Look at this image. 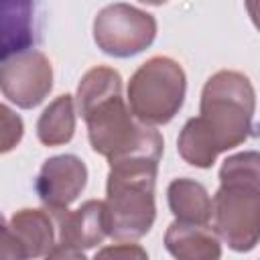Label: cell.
Instances as JSON below:
<instances>
[{
    "instance_id": "6da1fadb",
    "label": "cell",
    "mask_w": 260,
    "mask_h": 260,
    "mask_svg": "<svg viewBox=\"0 0 260 260\" xmlns=\"http://www.w3.org/2000/svg\"><path fill=\"white\" fill-rule=\"evenodd\" d=\"M77 110L87 124L91 148L110 162L132 156L160 160L162 136L130 112L116 69L93 67L83 75L77 87Z\"/></svg>"
},
{
    "instance_id": "7a4b0ae2",
    "label": "cell",
    "mask_w": 260,
    "mask_h": 260,
    "mask_svg": "<svg viewBox=\"0 0 260 260\" xmlns=\"http://www.w3.org/2000/svg\"><path fill=\"white\" fill-rule=\"evenodd\" d=\"M254 87L244 73L217 71L201 93V112L179 134V154L193 167L207 169L217 154L248 140L254 118Z\"/></svg>"
},
{
    "instance_id": "3957f363",
    "label": "cell",
    "mask_w": 260,
    "mask_h": 260,
    "mask_svg": "<svg viewBox=\"0 0 260 260\" xmlns=\"http://www.w3.org/2000/svg\"><path fill=\"white\" fill-rule=\"evenodd\" d=\"M258 152L248 150L223 160L219 189L211 199V217L217 238L232 250L248 252L258 244L260 230V173Z\"/></svg>"
},
{
    "instance_id": "277c9868",
    "label": "cell",
    "mask_w": 260,
    "mask_h": 260,
    "mask_svg": "<svg viewBox=\"0 0 260 260\" xmlns=\"http://www.w3.org/2000/svg\"><path fill=\"white\" fill-rule=\"evenodd\" d=\"M158 160L132 156L110 162L106 185L108 236L132 242L148 234L154 223V179Z\"/></svg>"
},
{
    "instance_id": "5b68a950",
    "label": "cell",
    "mask_w": 260,
    "mask_h": 260,
    "mask_svg": "<svg viewBox=\"0 0 260 260\" xmlns=\"http://www.w3.org/2000/svg\"><path fill=\"white\" fill-rule=\"evenodd\" d=\"M185 71L169 57H152L132 75L128 83L130 112L144 124H167L185 100Z\"/></svg>"
},
{
    "instance_id": "8992f818",
    "label": "cell",
    "mask_w": 260,
    "mask_h": 260,
    "mask_svg": "<svg viewBox=\"0 0 260 260\" xmlns=\"http://www.w3.org/2000/svg\"><path fill=\"white\" fill-rule=\"evenodd\" d=\"M154 37V16L124 2L102 8L93 20V41L112 57H132L150 47Z\"/></svg>"
},
{
    "instance_id": "52a82bcc",
    "label": "cell",
    "mask_w": 260,
    "mask_h": 260,
    "mask_svg": "<svg viewBox=\"0 0 260 260\" xmlns=\"http://www.w3.org/2000/svg\"><path fill=\"white\" fill-rule=\"evenodd\" d=\"M49 209V207H47ZM55 221L57 242L47 258H83V250L93 248L108 236L104 201H85L79 209H49Z\"/></svg>"
},
{
    "instance_id": "ba28073f",
    "label": "cell",
    "mask_w": 260,
    "mask_h": 260,
    "mask_svg": "<svg viewBox=\"0 0 260 260\" xmlns=\"http://www.w3.org/2000/svg\"><path fill=\"white\" fill-rule=\"evenodd\" d=\"M53 87L51 61L35 49L16 53L0 63V91L18 108L39 106Z\"/></svg>"
},
{
    "instance_id": "9c48e42d",
    "label": "cell",
    "mask_w": 260,
    "mask_h": 260,
    "mask_svg": "<svg viewBox=\"0 0 260 260\" xmlns=\"http://www.w3.org/2000/svg\"><path fill=\"white\" fill-rule=\"evenodd\" d=\"M87 183V169L75 154H59L49 160L39 171L35 189L39 199L49 209L69 207Z\"/></svg>"
},
{
    "instance_id": "30bf717a",
    "label": "cell",
    "mask_w": 260,
    "mask_h": 260,
    "mask_svg": "<svg viewBox=\"0 0 260 260\" xmlns=\"http://www.w3.org/2000/svg\"><path fill=\"white\" fill-rule=\"evenodd\" d=\"M37 0H0V61L32 47Z\"/></svg>"
},
{
    "instance_id": "8fae6325",
    "label": "cell",
    "mask_w": 260,
    "mask_h": 260,
    "mask_svg": "<svg viewBox=\"0 0 260 260\" xmlns=\"http://www.w3.org/2000/svg\"><path fill=\"white\" fill-rule=\"evenodd\" d=\"M165 244L179 260H215L221 256L219 238L209 223H185L175 219L165 234Z\"/></svg>"
},
{
    "instance_id": "7c38bea8",
    "label": "cell",
    "mask_w": 260,
    "mask_h": 260,
    "mask_svg": "<svg viewBox=\"0 0 260 260\" xmlns=\"http://www.w3.org/2000/svg\"><path fill=\"white\" fill-rule=\"evenodd\" d=\"M8 225L20 240L26 258L49 256L55 248L57 232L49 209H20L10 217Z\"/></svg>"
},
{
    "instance_id": "4fadbf2b",
    "label": "cell",
    "mask_w": 260,
    "mask_h": 260,
    "mask_svg": "<svg viewBox=\"0 0 260 260\" xmlns=\"http://www.w3.org/2000/svg\"><path fill=\"white\" fill-rule=\"evenodd\" d=\"M167 197L175 219L185 223H209L211 197L201 183L187 177L175 179L167 189Z\"/></svg>"
},
{
    "instance_id": "5bb4252c",
    "label": "cell",
    "mask_w": 260,
    "mask_h": 260,
    "mask_svg": "<svg viewBox=\"0 0 260 260\" xmlns=\"http://www.w3.org/2000/svg\"><path fill=\"white\" fill-rule=\"evenodd\" d=\"M75 132V108L71 95L53 100L37 122V136L45 146H59L71 140Z\"/></svg>"
},
{
    "instance_id": "9a60e30c",
    "label": "cell",
    "mask_w": 260,
    "mask_h": 260,
    "mask_svg": "<svg viewBox=\"0 0 260 260\" xmlns=\"http://www.w3.org/2000/svg\"><path fill=\"white\" fill-rule=\"evenodd\" d=\"M24 132V124L18 114H14L8 106L0 104V154L12 150Z\"/></svg>"
},
{
    "instance_id": "2e32d148",
    "label": "cell",
    "mask_w": 260,
    "mask_h": 260,
    "mask_svg": "<svg viewBox=\"0 0 260 260\" xmlns=\"http://www.w3.org/2000/svg\"><path fill=\"white\" fill-rule=\"evenodd\" d=\"M0 258H26L20 240L6 223H0Z\"/></svg>"
},
{
    "instance_id": "e0dca14e",
    "label": "cell",
    "mask_w": 260,
    "mask_h": 260,
    "mask_svg": "<svg viewBox=\"0 0 260 260\" xmlns=\"http://www.w3.org/2000/svg\"><path fill=\"white\" fill-rule=\"evenodd\" d=\"M146 258V252L136 246V244H128V242H120L114 248H104L98 252V258Z\"/></svg>"
},
{
    "instance_id": "ac0fdd59",
    "label": "cell",
    "mask_w": 260,
    "mask_h": 260,
    "mask_svg": "<svg viewBox=\"0 0 260 260\" xmlns=\"http://www.w3.org/2000/svg\"><path fill=\"white\" fill-rule=\"evenodd\" d=\"M138 2H142V4H152V6H158V4H165L167 0H138Z\"/></svg>"
}]
</instances>
